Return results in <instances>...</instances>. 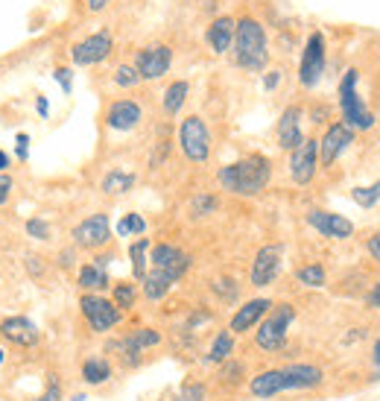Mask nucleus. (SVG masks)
<instances>
[{"mask_svg":"<svg viewBox=\"0 0 380 401\" xmlns=\"http://www.w3.org/2000/svg\"><path fill=\"white\" fill-rule=\"evenodd\" d=\"M79 308H82V317L91 325V331H97V334L111 331V328L123 319V311L117 308L114 302H108L103 296H94V293H85L79 299Z\"/></svg>","mask_w":380,"mask_h":401,"instance_id":"7","label":"nucleus"},{"mask_svg":"<svg viewBox=\"0 0 380 401\" xmlns=\"http://www.w3.org/2000/svg\"><path fill=\"white\" fill-rule=\"evenodd\" d=\"M53 79L59 82L65 97H70V91H74V70H70V67H56L53 70Z\"/></svg>","mask_w":380,"mask_h":401,"instance_id":"38","label":"nucleus"},{"mask_svg":"<svg viewBox=\"0 0 380 401\" xmlns=\"http://www.w3.org/2000/svg\"><path fill=\"white\" fill-rule=\"evenodd\" d=\"M319 170V141L304 138V144L290 153V176L296 185H311Z\"/></svg>","mask_w":380,"mask_h":401,"instance_id":"12","label":"nucleus"},{"mask_svg":"<svg viewBox=\"0 0 380 401\" xmlns=\"http://www.w3.org/2000/svg\"><path fill=\"white\" fill-rule=\"evenodd\" d=\"M187 94H190V85L184 79H176L173 85H167V91H164V111H167L170 117L181 111V106L187 103Z\"/></svg>","mask_w":380,"mask_h":401,"instance_id":"27","label":"nucleus"},{"mask_svg":"<svg viewBox=\"0 0 380 401\" xmlns=\"http://www.w3.org/2000/svg\"><path fill=\"white\" fill-rule=\"evenodd\" d=\"M366 249H369V255L374 258V261L380 264V231H374V234H371L369 243H366Z\"/></svg>","mask_w":380,"mask_h":401,"instance_id":"44","label":"nucleus"},{"mask_svg":"<svg viewBox=\"0 0 380 401\" xmlns=\"http://www.w3.org/2000/svg\"><path fill=\"white\" fill-rule=\"evenodd\" d=\"M307 223H311L322 238H330V241H345L354 234V223L342 214H334V211H322V208H313L307 214Z\"/></svg>","mask_w":380,"mask_h":401,"instance_id":"16","label":"nucleus"},{"mask_svg":"<svg viewBox=\"0 0 380 401\" xmlns=\"http://www.w3.org/2000/svg\"><path fill=\"white\" fill-rule=\"evenodd\" d=\"M281 77H284L281 70H269V74L264 77V91H275L281 85Z\"/></svg>","mask_w":380,"mask_h":401,"instance_id":"45","label":"nucleus"},{"mask_svg":"<svg viewBox=\"0 0 380 401\" xmlns=\"http://www.w3.org/2000/svg\"><path fill=\"white\" fill-rule=\"evenodd\" d=\"M27 270H30L33 275H41V273H44V267H41V258L30 255V258H27Z\"/></svg>","mask_w":380,"mask_h":401,"instance_id":"47","label":"nucleus"},{"mask_svg":"<svg viewBox=\"0 0 380 401\" xmlns=\"http://www.w3.org/2000/svg\"><path fill=\"white\" fill-rule=\"evenodd\" d=\"M114 261V258L111 255H97V258H94V267H100V270H106L108 264Z\"/></svg>","mask_w":380,"mask_h":401,"instance_id":"52","label":"nucleus"},{"mask_svg":"<svg viewBox=\"0 0 380 401\" xmlns=\"http://www.w3.org/2000/svg\"><path fill=\"white\" fill-rule=\"evenodd\" d=\"M249 390H252V395H257V398H272V395L284 392V372H281V369H267V372L255 375L252 384H249Z\"/></svg>","mask_w":380,"mask_h":401,"instance_id":"23","label":"nucleus"},{"mask_svg":"<svg viewBox=\"0 0 380 401\" xmlns=\"http://www.w3.org/2000/svg\"><path fill=\"white\" fill-rule=\"evenodd\" d=\"M351 144H354V129L345 126L342 121L330 123L328 132L319 141V167H330V164H334Z\"/></svg>","mask_w":380,"mask_h":401,"instance_id":"13","label":"nucleus"},{"mask_svg":"<svg viewBox=\"0 0 380 401\" xmlns=\"http://www.w3.org/2000/svg\"><path fill=\"white\" fill-rule=\"evenodd\" d=\"M240 372H243V366H240V363H228V366L223 369V378L234 384V381H237V375H240Z\"/></svg>","mask_w":380,"mask_h":401,"instance_id":"46","label":"nucleus"},{"mask_svg":"<svg viewBox=\"0 0 380 401\" xmlns=\"http://www.w3.org/2000/svg\"><path fill=\"white\" fill-rule=\"evenodd\" d=\"M269 308H272V302H269V299H252V302H246L243 308L231 317V334H243V331H249L252 325H257L260 319L269 314Z\"/></svg>","mask_w":380,"mask_h":401,"instance_id":"21","label":"nucleus"},{"mask_svg":"<svg viewBox=\"0 0 380 401\" xmlns=\"http://www.w3.org/2000/svg\"><path fill=\"white\" fill-rule=\"evenodd\" d=\"M111 4V0H85V6H88V12H103L106 6Z\"/></svg>","mask_w":380,"mask_h":401,"instance_id":"48","label":"nucleus"},{"mask_svg":"<svg viewBox=\"0 0 380 401\" xmlns=\"http://www.w3.org/2000/svg\"><path fill=\"white\" fill-rule=\"evenodd\" d=\"M9 164H12V158H9L4 150H0V173H6V170H9Z\"/></svg>","mask_w":380,"mask_h":401,"instance_id":"53","label":"nucleus"},{"mask_svg":"<svg viewBox=\"0 0 380 401\" xmlns=\"http://www.w3.org/2000/svg\"><path fill=\"white\" fill-rule=\"evenodd\" d=\"M234 33H237V21L231 15H220L211 21V27L205 30V41L217 56H225L234 47Z\"/></svg>","mask_w":380,"mask_h":401,"instance_id":"18","label":"nucleus"},{"mask_svg":"<svg viewBox=\"0 0 380 401\" xmlns=\"http://www.w3.org/2000/svg\"><path fill=\"white\" fill-rule=\"evenodd\" d=\"M12 187H15L12 176L0 173V205H6V202H9V197H12Z\"/></svg>","mask_w":380,"mask_h":401,"instance_id":"43","label":"nucleus"},{"mask_svg":"<svg viewBox=\"0 0 380 401\" xmlns=\"http://www.w3.org/2000/svg\"><path fill=\"white\" fill-rule=\"evenodd\" d=\"M296 319V308L293 304H272L267 319L260 322L257 328V334H255V343L264 348V351H278L284 343H287V328L293 325Z\"/></svg>","mask_w":380,"mask_h":401,"instance_id":"5","label":"nucleus"},{"mask_svg":"<svg viewBox=\"0 0 380 401\" xmlns=\"http://www.w3.org/2000/svg\"><path fill=\"white\" fill-rule=\"evenodd\" d=\"M15 144H18L15 155H18L21 161H27V158H30V135H27V132H18V135H15Z\"/></svg>","mask_w":380,"mask_h":401,"instance_id":"41","label":"nucleus"},{"mask_svg":"<svg viewBox=\"0 0 380 401\" xmlns=\"http://www.w3.org/2000/svg\"><path fill=\"white\" fill-rule=\"evenodd\" d=\"M202 395H205L202 384H184L181 392L176 395V401H202Z\"/></svg>","mask_w":380,"mask_h":401,"instance_id":"39","label":"nucleus"},{"mask_svg":"<svg viewBox=\"0 0 380 401\" xmlns=\"http://www.w3.org/2000/svg\"><path fill=\"white\" fill-rule=\"evenodd\" d=\"M147 252H150V238H140V241H135L132 246H129V258H132V273H135V278L138 281H144L147 278Z\"/></svg>","mask_w":380,"mask_h":401,"instance_id":"29","label":"nucleus"},{"mask_svg":"<svg viewBox=\"0 0 380 401\" xmlns=\"http://www.w3.org/2000/svg\"><path fill=\"white\" fill-rule=\"evenodd\" d=\"M135 182H138V176L129 173V170H108L103 176V182H100V187H103V194H108V197H121V194L132 191Z\"/></svg>","mask_w":380,"mask_h":401,"instance_id":"24","label":"nucleus"},{"mask_svg":"<svg viewBox=\"0 0 380 401\" xmlns=\"http://www.w3.org/2000/svg\"><path fill=\"white\" fill-rule=\"evenodd\" d=\"M357 79L360 74L354 67L345 70V77L340 79V109H342V123L357 129H371L374 126V114L369 111V106L363 103V97L357 94Z\"/></svg>","mask_w":380,"mask_h":401,"instance_id":"3","label":"nucleus"},{"mask_svg":"<svg viewBox=\"0 0 380 401\" xmlns=\"http://www.w3.org/2000/svg\"><path fill=\"white\" fill-rule=\"evenodd\" d=\"M213 290H217L223 299H237V285L231 278H220L217 285H213Z\"/></svg>","mask_w":380,"mask_h":401,"instance_id":"40","label":"nucleus"},{"mask_svg":"<svg viewBox=\"0 0 380 401\" xmlns=\"http://www.w3.org/2000/svg\"><path fill=\"white\" fill-rule=\"evenodd\" d=\"M173 65V47L170 44H147L144 50H138L135 56V67L140 79H161Z\"/></svg>","mask_w":380,"mask_h":401,"instance_id":"9","label":"nucleus"},{"mask_svg":"<svg viewBox=\"0 0 380 401\" xmlns=\"http://www.w3.org/2000/svg\"><path fill=\"white\" fill-rule=\"evenodd\" d=\"M371 363L377 366V378H380V340H374L371 346Z\"/></svg>","mask_w":380,"mask_h":401,"instance_id":"51","label":"nucleus"},{"mask_svg":"<svg viewBox=\"0 0 380 401\" xmlns=\"http://www.w3.org/2000/svg\"><path fill=\"white\" fill-rule=\"evenodd\" d=\"M35 111H38V117L50 114V103H47V97H41V94H38V100H35Z\"/></svg>","mask_w":380,"mask_h":401,"instance_id":"49","label":"nucleus"},{"mask_svg":"<svg viewBox=\"0 0 380 401\" xmlns=\"http://www.w3.org/2000/svg\"><path fill=\"white\" fill-rule=\"evenodd\" d=\"M111 50H114V35L108 30H100V33H91L88 38H82L70 47V59L79 67H88V65L106 62L111 56Z\"/></svg>","mask_w":380,"mask_h":401,"instance_id":"8","label":"nucleus"},{"mask_svg":"<svg viewBox=\"0 0 380 401\" xmlns=\"http://www.w3.org/2000/svg\"><path fill=\"white\" fill-rule=\"evenodd\" d=\"M70 238H74V243L79 249H103L111 241L108 214H91V217H85L74 231H70Z\"/></svg>","mask_w":380,"mask_h":401,"instance_id":"11","label":"nucleus"},{"mask_svg":"<svg viewBox=\"0 0 380 401\" xmlns=\"http://www.w3.org/2000/svg\"><path fill=\"white\" fill-rule=\"evenodd\" d=\"M114 304L117 308H132L135 304V285H117L114 287Z\"/></svg>","mask_w":380,"mask_h":401,"instance_id":"36","label":"nucleus"},{"mask_svg":"<svg viewBox=\"0 0 380 401\" xmlns=\"http://www.w3.org/2000/svg\"><path fill=\"white\" fill-rule=\"evenodd\" d=\"M140 121H144V109L140 103L123 97V100H114L106 111V126L114 129V132H132Z\"/></svg>","mask_w":380,"mask_h":401,"instance_id":"17","label":"nucleus"},{"mask_svg":"<svg viewBox=\"0 0 380 401\" xmlns=\"http://www.w3.org/2000/svg\"><path fill=\"white\" fill-rule=\"evenodd\" d=\"M351 199L354 202H357L360 208H374L377 202H380V179L374 182V185H363V187H354V191H351Z\"/></svg>","mask_w":380,"mask_h":401,"instance_id":"32","label":"nucleus"},{"mask_svg":"<svg viewBox=\"0 0 380 401\" xmlns=\"http://www.w3.org/2000/svg\"><path fill=\"white\" fill-rule=\"evenodd\" d=\"M0 334H4L9 343L23 346V348L38 343V328L27 317H6L4 322H0Z\"/></svg>","mask_w":380,"mask_h":401,"instance_id":"20","label":"nucleus"},{"mask_svg":"<svg viewBox=\"0 0 380 401\" xmlns=\"http://www.w3.org/2000/svg\"><path fill=\"white\" fill-rule=\"evenodd\" d=\"M296 278L301 281L304 287H322L325 281H328V273H325L322 264H307V267L296 270Z\"/></svg>","mask_w":380,"mask_h":401,"instance_id":"31","label":"nucleus"},{"mask_svg":"<svg viewBox=\"0 0 380 401\" xmlns=\"http://www.w3.org/2000/svg\"><path fill=\"white\" fill-rule=\"evenodd\" d=\"M147 231V220L140 214H126L121 223H117V234L121 238H129V234H144Z\"/></svg>","mask_w":380,"mask_h":401,"instance_id":"33","label":"nucleus"},{"mask_svg":"<svg viewBox=\"0 0 380 401\" xmlns=\"http://www.w3.org/2000/svg\"><path fill=\"white\" fill-rule=\"evenodd\" d=\"M62 267H70L74 264V252H62V261H59Z\"/></svg>","mask_w":380,"mask_h":401,"instance_id":"54","label":"nucleus"},{"mask_svg":"<svg viewBox=\"0 0 380 401\" xmlns=\"http://www.w3.org/2000/svg\"><path fill=\"white\" fill-rule=\"evenodd\" d=\"M301 117H304V109L301 106H287L278 117V126H275V135H278V147L281 150H298L304 144V132H301Z\"/></svg>","mask_w":380,"mask_h":401,"instance_id":"15","label":"nucleus"},{"mask_svg":"<svg viewBox=\"0 0 380 401\" xmlns=\"http://www.w3.org/2000/svg\"><path fill=\"white\" fill-rule=\"evenodd\" d=\"M27 234L35 241H50V223L33 217V220H27Z\"/></svg>","mask_w":380,"mask_h":401,"instance_id":"37","label":"nucleus"},{"mask_svg":"<svg viewBox=\"0 0 380 401\" xmlns=\"http://www.w3.org/2000/svg\"><path fill=\"white\" fill-rule=\"evenodd\" d=\"M284 392L287 390H313L325 381V375L319 366L311 363H293V366H284Z\"/></svg>","mask_w":380,"mask_h":401,"instance_id":"19","label":"nucleus"},{"mask_svg":"<svg viewBox=\"0 0 380 401\" xmlns=\"http://www.w3.org/2000/svg\"><path fill=\"white\" fill-rule=\"evenodd\" d=\"M369 304H371V308H377V311H380V281H377V285L369 290Z\"/></svg>","mask_w":380,"mask_h":401,"instance_id":"50","label":"nucleus"},{"mask_svg":"<svg viewBox=\"0 0 380 401\" xmlns=\"http://www.w3.org/2000/svg\"><path fill=\"white\" fill-rule=\"evenodd\" d=\"M0 363H4V351H0Z\"/></svg>","mask_w":380,"mask_h":401,"instance_id":"55","label":"nucleus"},{"mask_svg":"<svg viewBox=\"0 0 380 401\" xmlns=\"http://www.w3.org/2000/svg\"><path fill=\"white\" fill-rule=\"evenodd\" d=\"M281 258H284V249L278 243H269V246H260L255 261H252V287H267L278 278L281 273Z\"/></svg>","mask_w":380,"mask_h":401,"instance_id":"14","label":"nucleus"},{"mask_svg":"<svg viewBox=\"0 0 380 401\" xmlns=\"http://www.w3.org/2000/svg\"><path fill=\"white\" fill-rule=\"evenodd\" d=\"M35 401H62V387H59V381L56 378H50V384H47V390L35 398Z\"/></svg>","mask_w":380,"mask_h":401,"instance_id":"42","label":"nucleus"},{"mask_svg":"<svg viewBox=\"0 0 380 401\" xmlns=\"http://www.w3.org/2000/svg\"><path fill=\"white\" fill-rule=\"evenodd\" d=\"M325 67H328V41L325 35L316 30L307 35L304 41V50H301V62H298V82L301 88H316L325 77Z\"/></svg>","mask_w":380,"mask_h":401,"instance_id":"6","label":"nucleus"},{"mask_svg":"<svg viewBox=\"0 0 380 401\" xmlns=\"http://www.w3.org/2000/svg\"><path fill=\"white\" fill-rule=\"evenodd\" d=\"M150 264H152L155 273L167 275L173 285H176V281L190 270V255L181 252V249L173 246V243H158V246H152V252H150Z\"/></svg>","mask_w":380,"mask_h":401,"instance_id":"10","label":"nucleus"},{"mask_svg":"<svg viewBox=\"0 0 380 401\" xmlns=\"http://www.w3.org/2000/svg\"><path fill=\"white\" fill-rule=\"evenodd\" d=\"M161 343V334L155 331V328H135V331L123 340L117 343V348H123V355H129V363H138V355L150 346H158Z\"/></svg>","mask_w":380,"mask_h":401,"instance_id":"22","label":"nucleus"},{"mask_svg":"<svg viewBox=\"0 0 380 401\" xmlns=\"http://www.w3.org/2000/svg\"><path fill=\"white\" fill-rule=\"evenodd\" d=\"M79 287L85 293H97V290H106L108 287V273L100 270V267H94V264H85L79 270Z\"/></svg>","mask_w":380,"mask_h":401,"instance_id":"26","label":"nucleus"},{"mask_svg":"<svg viewBox=\"0 0 380 401\" xmlns=\"http://www.w3.org/2000/svg\"><path fill=\"white\" fill-rule=\"evenodd\" d=\"M144 285V296L150 299V302H161L164 296L170 293V287H173V281L167 278V275H161V273H155V270H150L147 273V278L140 281Z\"/></svg>","mask_w":380,"mask_h":401,"instance_id":"25","label":"nucleus"},{"mask_svg":"<svg viewBox=\"0 0 380 401\" xmlns=\"http://www.w3.org/2000/svg\"><path fill=\"white\" fill-rule=\"evenodd\" d=\"M179 147L194 164H205L211 158V129L199 114H187L179 123Z\"/></svg>","mask_w":380,"mask_h":401,"instance_id":"4","label":"nucleus"},{"mask_svg":"<svg viewBox=\"0 0 380 401\" xmlns=\"http://www.w3.org/2000/svg\"><path fill=\"white\" fill-rule=\"evenodd\" d=\"M140 82V74H138V67L135 65H121L114 70V85H121V88H135Z\"/></svg>","mask_w":380,"mask_h":401,"instance_id":"34","label":"nucleus"},{"mask_svg":"<svg viewBox=\"0 0 380 401\" xmlns=\"http://www.w3.org/2000/svg\"><path fill=\"white\" fill-rule=\"evenodd\" d=\"M223 191L234 197H260L272 179V161L260 153H252L234 164H225L217 173Z\"/></svg>","mask_w":380,"mask_h":401,"instance_id":"1","label":"nucleus"},{"mask_svg":"<svg viewBox=\"0 0 380 401\" xmlns=\"http://www.w3.org/2000/svg\"><path fill=\"white\" fill-rule=\"evenodd\" d=\"M82 378H85V384H91V387L106 384V381L111 378L108 361H103V358H88V361L82 363Z\"/></svg>","mask_w":380,"mask_h":401,"instance_id":"28","label":"nucleus"},{"mask_svg":"<svg viewBox=\"0 0 380 401\" xmlns=\"http://www.w3.org/2000/svg\"><path fill=\"white\" fill-rule=\"evenodd\" d=\"M234 62L237 67L249 70V74H260L269 62V41H267V30L257 18L246 15L237 21V33H234Z\"/></svg>","mask_w":380,"mask_h":401,"instance_id":"2","label":"nucleus"},{"mask_svg":"<svg viewBox=\"0 0 380 401\" xmlns=\"http://www.w3.org/2000/svg\"><path fill=\"white\" fill-rule=\"evenodd\" d=\"M231 351H234V337H231V331H220L217 340H213V346H211V351H208V361H211V363H225Z\"/></svg>","mask_w":380,"mask_h":401,"instance_id":"30","label":"nucleus"},{"mask_svg":"<svg viewBox=\"0 0 380 401\" xmlns=\"http://www.w3.org/2000/svg\"><path fill=\"white\" fill-rule=\"evenodd\" d=\"M217 197L213 194H199L196 199H194V205H190V211H194V217H208V214H213L217 211Z\"/></svg>","mask_w":380,"mask_h":401,"instance_id":"35","label":"nucleus"}]
</instances>
